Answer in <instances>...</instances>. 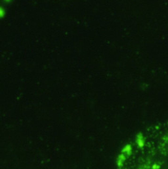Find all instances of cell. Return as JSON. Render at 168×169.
<instances>
[{
	"label": "cell",
	"instance_id": "1",
	"mask_svg": "<svg viewBox=\"0 0 168 169\" xmlns=\"http://www.w3.org/2000/svg\"><path fill=\"white\" fill-rule=\"evenodd\" d=\"M153 169H160V166L158 165H154L152 167Z\"/></svg>",
	"mask_w": 168,
	"mask_h": 169
}]
</instances>
